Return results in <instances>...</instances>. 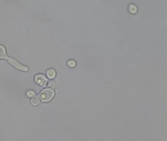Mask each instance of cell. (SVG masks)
Instances as JSON below:
<instances>
[{
	"label": "cell",
	"instance_id": "6da1fadb",
	"mask_svg": "<svg viewBox=\"0 0 167 141\" xmlns=\"http://www.w3.org/2000/svg\"><path fill=\"white\" fill-rule=\"evenodd\" d=\"M54 94V91L51 89H46L41 92L40 94V98L42 101L47 102L51 100Z\"/></svg>",
	"mask_w": 167,
	"mask_h": 141
},
{
	"label": "cell",
	"instance_id": "7a4b0ae2",
	"mask_svg": "<svg viewBox=\"0 0 167 141\" xmlns=\"http://www.w3.org/2000/svg\"><path fill=\"white\" fill-rule=\"evenodd\" d=\"M7 59L9 60V63L12 64L13 66L16 67V68H18V69L22 70L24 71H26L28 70V68L26 66H24L22 64H21L19 62H18L17 61H16L13 58H12L7 57Z\"/></svg>",
	"mask_w": 167,
	"mask_h": 141
},
{
	"label": "cell",
	"instance_id": "3957f363",
	"mask_svg": "<svg viewBox=\"0 0 167 141\" xmlns=\"http://www.w3.org/2000/svg\"><path fill=\"white\" fill-rule=\"evenodd\" d=\"M35 81L38 84L42 86H46L48 82V80L44 76L42 75H38L35 76Z\"/></svg>",
	"mask_w": 167,
	"mask_h": 141
},
{
	"label": "cell",
	"instance_id": "277c9868",
	"mask_svg": "<svg viewBox=\"0 0 167 141\" xmlns=\"http://www.w3.org/2000/svg\"><path fill=\"white\" fill-rule=\"evenodd\" d=\"M7 57H8L6 55L5 49L3 46L0 45V59L4 58V59H7Z\"/></svg>",
	"mask_w": 167,
	"mask_h": 141
},
{
	"label": "cell",
	"instance_id": "5b68a950",
	"mask_svg": "<svg viewBox=\"0 0 167 141\" xmlns=\"http://www.w3.org/2000/svg\"><path fill=\"white\" fill-rule=\"evenodd\" d=\"M47 75L49 78L51 79V78H54L55 76V70L53 69H49L48 70L47 72Z\"/></svg>",
	"mask_w": 167,
	"mask_h": 141
},
{
	"label": "cell",
	"instance_id": "8992f818",
	"mask_svg": "<svg viewBox=\"0 0 167 141\" xmlns=\"http://www.w3.org/2000/svg\"><path fill=\"white\" fill-rule=\"evenodd\" d=\"M31 102L34 106H37L39 104L40 99L37 96H34L31 99Z\"/></svg>",
	"mask_w": 167,
	"mask_h": 141
},
{
	"label": "cell",
	"instance_id": "52a82bcc",
	"mask_svg": "<svg viewBox=\"0 0 167 141\" xmlns=\"http://www.w3.org/2000/svg\"><path fill=\"white\" fill-rule=\"evenodd\" d=\"M130 10L131 12L134 13V12L136 11V7H135V6L134 5H131L130 7Z\"/></svg>",
	"mask_w": 167,
	"mask_h": 141
},
{
	"label": "cell",
	"instance_id": "ba28073f",
	"mask_svg": "<svg viewBox=\"0 0 167 141\" xmlns=\"http://www.w3.org/2000/svg\"><path fill=\"white\" fill-rule=\"evenodd\" d=\"M27 96H29V97H32L33 96H34L35 95V93L33 91H29V92L27 93Z\"/></svg>",
	"mask_w": 167,
	"mask_h": 141
},
{
	"label": "cell",
	"instance_id": "9c48e42d",
	"mask_svg": "<svg viewBox=\"0 0 167 141\" xmlns=\"http://www.w3.org/2000/svg\"><path fill=\"white\" fill-rule=\"evenodd\" d=\"M69 65H70V66H73L75 64V62L73 61H70L69 62Z\"/></svg>",
	"mask_w": 167,
	"mask_h": 141
}]
</instances>
